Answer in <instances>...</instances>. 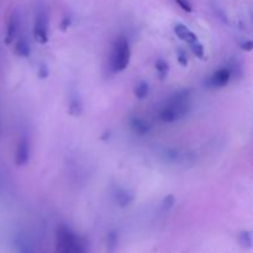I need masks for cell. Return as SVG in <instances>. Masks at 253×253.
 Instances as JSON below:
<instances>
[{
    "mask_svg": "<svg viewBox=\"0 0 253 253\" xmlns=\"http://www.w3.org/2000/svg\"><path fill=\"white\" fill-rule=\"evenodd\" d=\"M190 89H180L173 94L168 100L167 105L160 113V119L162 123L172 124L187 116L190 111Z\"/></svg>",
    "mask_w": 253,
    "mask_h": 253,
    "instance_id": "6da1fadb",
    "label": "cell"
},
{
    "mask_svg": "<svg viewBox=\"0 0 253 253\" xmlns=\"http://www.w3.org/2000/svg\"><path fill=\"white\" fill-rule=\"evenodd\" d=\"M56 242L57 251L61 253H83L86 251V242L66 225H61L57 229Z\"/></svg>",
    "mask_w": 253,
    "mask_h": 253,
    "instance_id": "7a4b0ae2",
    "label": "cell"
},
{
    "mask_svg": "<svg viewBox=\"0 0 253 253\" xmlns=\"http://www.w3.org/2000/svg\"><path fill=\"white\" fill-rule=\"evenodd\" d=\"M131 58V49L127 40L120 37L115 41L110 56V68L113 72H123L127 68Z\"/></svg>",
    "mask_w": 253,
    "mask_h": 253,
    "instance_id": "3957f363",
    "label": "cell"
},
{
    "mask_svg": "<svg viewBox=\"0 0 253 253\" xmlns=\"http://www.w3.org/2000/svg\"><path fill=\"white\" fill-rule=\"evenodd\" d=\"M231 76V71L227 67L217 69L205 81V86L207 88H224L229 84Z\"/></svg>",
    "mask_w": 253,
    "mask_h": 253,
    "instance_id": "277c9868",
    "label": "cell"
},
{
    "mask_svg": "<svg viewBox=\"0 0 253 253\" xmlns=\"http://www.w3.org/2000/svg\"><path fill=\"white\" fill-rule=\"evenodd\" d=\"M34 36L39 43L44 44L48 42V32H47V16L44 12H40L36 17L34 27Z\"/></svg>",
    "mask_w": 253,
    "mask_h": 253,
    "instance_id": "5b68a950",
    "label": "cell"
},
{
    "mask_svg": "<svg viewBox=\"0 0 253 253\" xmlns=\"http://www.w3.org/2000/svg\"><path fill=\"white\" fill-rule=\"evenodd\" d=\"M30 158V142L27 136L22 135L19 140L16 148V155H15V163L17 166H25L29 162Z\"/></svg>",
    "mask_w": 253,
    "mask_h": 253,
    "instance_id": "8992f818",
    "label": "cell"
},
{
    "mask_svg": "<svg viewBox=\"0 0 253 253\" xmlns=\"http://www.w3.org/2000/svg\"><path fill=\"white\" fill-rule=\"evenodd\" d=\"M114 198H115L116 204L120 208H127L135 200L133 193L125 189V188H116L115 192H114Z\"/></svg>",
    "mask_w": 253,
    "mask_h": 253,
    "instance_id": "52a82bcc",
    "label": "cell"
},
{
    "mask_svg": "<svg viewBox=\"0 0 253 253\" xmlns=\"http://www.w3.org/2000/svg\"><path fill=\"white\" fill-rule=\"evenodd\" d=\"M19 25H20V17L17 11H14L10 16L9 22H7V29H6V36H5V43L10 44L14 41L15 36H16L17 31H19Z\"/></svg>",
    "mask_w": 253,
    "mask_h": 253,
    "instance_id": "ba28073f",
    "label": "cell"
},
{
    "mask_svg": "<svg viewBox=\"0 0 253 253\" xmlns=\"http://www.w3.org/2000/svg\"><path fill=\"white\" fill-rule=\"evenodd\" d=\"M173 30H174V34L177 35L178 39L182 40V41H184V42H187L188 44L198 41L197 35H195L192 30L188 29V27L185 26L184 24H182V22H178V24H175L174 29Z\"/></svg>",
    "mask_w": 253,
    "mask_h": 253,
    "instance_id": "9c48e42d",
    "label": "cell"
},
{
    "mask_svg": "<svg viewBox=\"0 0 253 253\" xmlns=\"http://www.w3.org/2000/svg\"><path fill=\"white\" fill-rule=\"evenodd\" d=\"M130 127L138 136H145L151 131L150 124L143 120V119L137 118V116H133V118L130 119Z\"/></svg>",
    "mask_w": 253,
    "mask_h": 253,
    "instance_id": "30bf717a",
    "label": "cell"
},
{
    "mask_svg": "<svg viewBox=\"0 0 253 253\" xmlns=\"http://www.w3.org/2000/svg\"><path fill=\"white\" fill-rule=\"evenodd\" d=\"M133 94H135L136 98L140 99V100L146 99L148 96V94H150V84L145 81L138 82V83L136 84L135 89H133Z\"/></svg>",
    "mask_w": 253,
    "mask_h": 253,
    "instance_id": "8fae6325",
    "label": "cell"
},
{
    "mask_svg": "<svg viewBox=\"0 0 253 253\" xmlns=\"http://www.w3.org/2000/svg\"><path fill=\"white\" fill-rule=\"evenodd\" d=\"M68 113L72 116H81L83 113V106H82L81 100H79L78 96H72L71 100H69L68 105Z\"/></svg>",
    "mask_w": 253,
    "mask_h": 253,
    "instance_id": "7c38bea8",
    "label": "cell"
},
{
    "mask_svg": "<svg viewBox=\"0 0 253 253\" xmlns=\"http://www.w3.org/2000/svg\"><path fill=\"white\" fill-rule=\"evenodd\" d=\"M155 68L157 71L158 77L160 79H166L168 76V72H169V64H168L167 61H165L163 58H158L155 63Z\"/></svg>",
    "mask_w": 253,
    "mask_h": 253,
    "instance_id": "4fadbf2b",
    "label": "cell"
},
{
    "mask_svg": "<svg viewBox=\"0 0 253 253\" xmlns=\"http://www.w3.org/2000/svg\"><path fill=\"white\" fill-rule=\"evenodd\" d=\"M15 52H16L17 56L20 57H29L30 52H31L29 42L25 39H20L19 41L16 42V46H15Z\"/></svg>",
    "mask_w": 253,
    "mask_h": 253,
    "instance_id": "5bb4252c",
    "label": "cell"
},
{
    "mask_svg": "<svg viewBox=\"0 0 253 253\" xmlns=\"http://www.w3.org/2000/svg\"><path fill=\"white\" fill-rule=\"evenodd\" d=\"M237 240H239L240 246L244 247V249H251L253 246V237L251 232L249 231L240 232L239 236H237Z\"/></svg>",
    "mask_w": 253,
    "mask_h": 253,
    "instance_id": "9a60e30c",
    "label": "cell"
},
{
    "mask_svg": "<svg viewBox=\"0 0 253 253\" xmlns=\"http://www.w3.org/2000/svg\"><path fill=\"white\" fill-rule=\"evenodd\" d=\"M16 246H17V250H19L20 252H32L34 251L31 247V245L29 244V241H27V240L22 236H19L16 239Z\"/></svg>",
    "mask_w": 253,
    "mask_h": 253,
    "instance_id": "2e32d148",
    "label": "cell"
},
{
    "mask_svg": "<svg viewBox=\"0 0 253 253\" xmlns=\"http://www.w3.org/2000/svg\"><path fill=\"white\" fill-rule=\"evenodd\" d=\"M189 46H190V49H192V52L194 53L195 57H198L199 59L204 58V46H203L199 41L193 42V43H190Z\"/></svg>",
    "mask_w": 253,
    "mask_h": 253,
    "instance_id": "e0dca14e",
    "label": "cell"
},
{
    "mask_svg": "<svg viewBox=\"0 0 253 253\" xmlns=\"http://www.w3.org/2000/svg\"><path fill=\"white\" fill-rule=\"evenodd\" d=\"M106 241H108V250L109 251H114L118 246L119 236L116 231H110L108 234V237H106Z\"/></svg>",
    "mask_w": 253,
    "mask_h": 253,
    "instance_id": "ac0fdd59",
    "label": "cell"
},
{
    "mask_svg": "<svg viewBox=\"0 0 253 253\" xmlns=\"http://www.w3.org/2000/svg\"><path fill=\"white\" fill-rule=\"evenodd\" d=\"M177 59H178V63H179L182 67H187L188 63H189L187 52L182 48L177 49Z\"/></svg>",
    "mask_w": 253,
    "mask_h": 253,
    "instance_id": "d6986e66",
    "label": "cell"
},
{
    "mask_svg": "<svg viewBox=\"0 0 253 253\" xmlns=\"http://www.w3.org/2000/svg\"><path fill=\"white\" fill-rule=\"evenodd\" d=\"M72 25V19L69 16H64L63 19H62L61 24H59V29H61L62 32H66L68 31V29L71 27Z\"/></svg>",
    "mask_w": 253,
    "mask_h": 253,
    "instance_id": "ffe728a7",
    "label": "cell"
},
{
    "mask_svg": "<svg viewBox=\"0 0 253 253\" xmlns=\"http://www.w3.org/2000/svg\"><path fill=\"white\" fill-rule=\"evenodd\" d=\"M175 2H177L178 6H179L180 9L184 10V11H187V12L193 11L192 5H190V2L188 1V0H175Z\"/></svg>",
    "mask_w": 253,
    "mask_h": 253,
    "instance_id": "44dd1931",
    "label": "cell"
},
{
    "mask_svg": "<svg viewBox=\"0 0 253 253\" xmlns=\"http://www.w3.org/2000/svg\"><path fill=\"white\" fill-rule=\"evenodd\" d=\"M173 204H174V197L173 195H167L162 203L163 210H169L173 207Z\"/></svg>",
    "mask_w": 253,
    "mask_h": 253,
    "instance_id": "7402d4cb",
    "label": "cell"
},
{
    "mask_svg": "<svg viewBox=\"0 0 253 253\" xmlns=\"http://www.w3.org/2000/svg\"><path fill=\"white\" fill-rule=\"evenodd\" d=\"M48 74H49L48 68H47L44 64H41V66L39 67V77H40V78H42V79L47 78V77H48Z\"/></svg>",
    "mask_w": 253,
    "mask_h": 253,
    "instance_id": "603a6c76",
    "label": "cell"
},
{
    "mask_svg": "<svg viewBox=\"0 0 253 253\" xmlns=\"http://www.w3.org/2000/svg\"><path fill=\"white\" fill-rule=\"evenodd\" d=\"M241 48L244 49V51H246V52L252 51V49H253V41H252V40H246V41L242 42Z\"/></svg>",
    "mask_w": 253,
    "mask_h": 253,
    "instance_id": "cb8c5ba5",
    "label": "cell"
}]
</instances>
